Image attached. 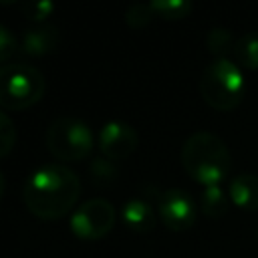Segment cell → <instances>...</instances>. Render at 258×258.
Segmentation results:
<instances>
[{"mask_svg":"<svg viewBox=\"0 0 258 258\" xmlns=\"http://www.w3.org/2000/svg\"><path fill=\"white\" fill-rule=\"evenodd\" d=\"M81 196L79 175L64 163H46L34 169L22 187L28 212L40 220L64 218Z\"/></svg>","mask_w":258,"mask_h":258,"instance_id":"1","label":"cell"},{"mask_svg":"<svg viewBox=\"0 0 258 258\" xmlns=\"http://www.w3.org/2000/svg\"><path fill=\"white\" fill-rule=\"evenodd\" d=\"M179 159L185 173L204 187L220 185L228 177L232 165L226 141L210 131L191 133L181 145Z\"/></svg>","mask_w":258,"mask_h":258,"instance_id":"2","label":"cell"},{"mask_svg":"<svg viewBox=\"0 0 258 258\" xmlns=\"http://www.w3.org/2000/svg\"><path fill=\"white\" fill-rule=\"evenodd\" d=\"M204 101L222 113L234 111L244 99V75L230 58H214L200 75Z\"/></svg>","mask_w":258,"mask_h":258,"instance_id":"3","label":"cell"},{"mask_svg":"<svg viewBox=\"0 0 258 258\" xmlns=\"http://www.w3.org/2000/svg\"><path fill=\"white\" fill-rule=\"evenodd\" d=\"M46 91L44 75L28 62H12L0 71V107L24 111L36 105Z\"/></svg>","mask_w":258,"mask_h":258,"instance_id":"4","label":"cell"},{"mask_svg":"<svg viewBox=\"0 0 258 258\" xmlns=\"http://www.w3.org/2000/svg\"><path fill=\"white\" fill-rule=\"evenodd\" d=\"M46 149L58 161H81L95 147V135L91 127L77 117L54 119L44 135Z\"/></svg>","mask_w":258,"mask_h":258,"instance_id":"5","label":"cell"},{"mask_svg":"<svg viewBox=\"0 0 258 258\" xmlns=\"http://www.w3.org/2000/svg\"><path fill=\"white\" fill-rule=\"evenodd\" d=\"M115 226V206L105 198L83 202L71 216V230L79 240L95 242L105 238Z\"/></svg>","mask_w":258,"mask_h":258,"instance_id":"6","label":"cell"},{"mask_svg":"<svg viewBox=\"0 0 258 258\" xmlns=\"http://www.w3.org/2000/svg\"><path fill=\"white\" fill-rule=\"evenodd\" d=\"M157 214L163 226L171 232H187L196 224V202L189 191L179 187H169L159 196Z\"/></svg>","mask_w":258,"mask_h":258,"instance_id":"7","label":"cell"},{"mask_svg":"<svg viewBox=\"0 0 258 258\" xmlns=\"http://www.w3.org/2000/svg\"><path fill=\"white\" fill-rule=\"evenodd\" d=\"M137 133L125 121H109L99 129L97 145L111 161H123L137 149Z\"/></svg>","mask_w":258,"mask_h":258,"instance_id":"8","label":"cell"},{"mask_svg":"<svg viewBox=\"0 0 258 258\" xmlns=\"http://www.w3.org/2000/svg\"><path fill=\"white\" fill-rule=\"evenodd\" d=\"M60 42V32L54 24H38L24 32L22 50L30 56H46L56 50Z\"/></svg>","mask_w":258,"mask_h":258,"instance_id":"9","label":"cell"},{"mask_svg":"<svg viewBox=\"0 0 258 258\" xmlns=\"http://www.w3.org/2000/svg\"><path fill=\"white\" fill-rule=\"evenodd\" d=\"M121 216H123L125 226L135 234H149L157 226L155 210L151 208V204L147 200H141V198H133V200L125 202Z\"/></svg>","mask_w":258,"mask_h":258,"instance_id":"10","label":"cell"},{"mask_svg":"<svg viewBox=\"0 0 258 258\" xmlns=\"http://www.w3.org/2000/svg\"><path fill=\"white\" fill-rule=\"evenodd\" d=\"M228 196L234 206L246 212L258 210V175L256 173H240L228 185Z\"/></svg>","mask_w":258,"mask_h":258,"instance_id":"11","label":"cell"},{"mask_svg":"<svg viewBox=\"0 0 258 258\" xmlns=\"http://www.w3.org/2000/svg\"><path fill=\"white\" fill-rule=\"evenodd\" d=\"M228 200H230V196L222 189V185H210V187H204L200 206H202V212L208 218L218 220V218L226 216L228 206H230Z\"/></svg>","mask_w":258,"mask_h":258,"instance_id":"12","label":"cell"},{"mask_svg":"<svg viewBox=\"0 0 258 258\" xmlns=\"http://www.w3.org/2000/svg\"><path fill=\"white\" fill-rule=\"evenodd\" d=\"M206 48L216 58H228L226 54L234 48V38H232L230 28H224V26L210 28L206 34Z\"/></svg>","mask_w":258,"mask_h":258,"instance_id":"13","label":"cell"},{"mask_svg":"<svg viewBox=\"0 0 258 258\" xmlns=\"http://www.w3.org/2000/svg\"><path fill=\"white\" fill-rule=\"evenodd\" d=\"M236 58L244 69H258V32H246L238 42H236Z\"/></svg>","mask_w":258,"mask_h":258,"instance_id":"14","label":"cell"},{"mask_svg":"<svg viewBox=\"0 0 258 258\" xmlns=\"http://www.w3.org/2000/svg\"><path fill=\"white\" fill-rule=\"evenodd\" d=\"M89 173H91V179L95 185L99 187H109L117 181V175H119V169L117 165L107 159V157H97L93 159L91 167H89Z\"/></svg>","mask_w":258,"mask_h":258,"instance_id":"15","label":"cell"},{"mask_svg":"<svg viewBox=\"0 0 258 258\" xmlns=\"http://www.w3.org/2000/svg\"><path fill=\"white\" fill-rule=\"evenodd\" d=\"M155 16H161L165 20H179L185 18L191 12V2L187 0H153L149 2Z\"/></svg>","mask_w":258,"mask_h":258,"instance_id":"16","label":"cell"},{"mask_svg":"<svg viewBox=\"0 0 258 258\" xmlns=\"http://www.w3.org/2000/svg\"><path fill=\"white\" fill-rule=\"evenodd\" d=\"M153 18H155V12H153L151 4H145V2L131 4L125 10V22L131 28H145L147 24H151Z\"/></svg>","mask_w":258,"mask_h":258,"instance_id":"17","label":"cell"},{"mask_svg":"<svg viewBox=\"0 0 258 258\" xmlns=\"http://www.w3.org/2000/svg\"><path fill=\"white\" fill-rule=\"evenodd\" d=\"M0 143H2L0 145V155L2 157H6L12 151L14 143H16V129H14L8 113H0Z\"/></svg>","mask_w":258,"mask_h":258,"instance_id":"18","label":"cell"},{"mask_svg":"<svg viewBox=\"0 0 258 258\" xmlns=\"http://www.w3.org/2000/svg\"><path fill=\"white\" fill-rule=\"evenodd\" d=\"M54 10V4L50 0H38V2H26L22 4V12L26 18L34 20V22H42L44 18H48Z\"/></svg>","mask_w":258,"mask_h":258,"instance_id":"19","label":"cell"},{"mask_svg":"<svg viewBox=\"0 0 258 258\" xmlns=\"http://www.w3.org/2000/svg\"><path fill=\"white\" fill-rule=\"evenodd\" d=\"M16 52V38L6 26H0V62L2 67L8 64L10 56Z\"/></svg>","mask_w":258,"mask_h":258,"instance_id":"20","label":"cell"},{"mask_svg":"<svg viewBox=\"0 0 258 258\" xmlns=\"http://www.w3.org/2000/svg\"><path fill=\"white\" fill-rule=\"evenodd\" d=\"M256 236H258V232H256Z\"/></svg>","mask_w":258,"mask_h":258,"instance_id":"21","label":"cell"}]
</instances>
